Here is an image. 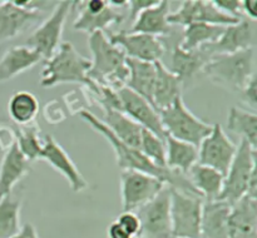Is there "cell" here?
Returning a JSON list of instances; mask_svg holds the SVG:
<instances>
[{"label": "cell", "mask_w": 257, "mask_h": 238, "mask_svg": "<svg viewBox=\"0 0 257 238\" xmlns=\"http://www.w3.org/2000/svg\"><path fill=\"white\" fill-rule=\"evenodd\" d=\"M78 115H79L92 129H94L95 132L99 133V134L109 143L112 149L114 150L117 165L122 170H137V172L146 173V174L155 175V177L162 179L168 187L176 188V189L190 193V194L200 195L196 192L195 188L192 187V184H191L190 180H188V178L186 177V175L172 172V170H170L168 168H160L157 167V165L153 164L151 160L147 159V157H146L140 149H136V148L130 147V145L120 142V140L118 139V138L115 137L104 124H103L102 120H100L99 118L95 117V115L93 114V113H90L89 110H80V112L78 113Z\"/></svg>", "instance_id": "1"}, {"label": "cell", "mask_w": 257, "mask_h": 238, "mask_svg": "<svg viewBox=\"0 0 257 238\" xmlns=\"http://www.w3.org/2000/svg\"><path fill=\"white\" fill-rule=\"evenodd\" d=\"M92 67L89 58L80 54L70 42H62L57 52L45 62L40 73V85L53 88L65 83H78L87 87L90 94L98 93V84L88 78Z\"/></svg>", "instance_id": "2"}, {"label": "cell", "mask_w": 257, "mask_h": 238, "mask_svg": "<svg viewBox=\"0 0 257 238\" xmlns=\"http://www.w3.org/2000/svg\"><path fill=\"white\" fill-rule=\"evenodd\" d=\"M88 45L92 53V67L88 78L92 82L108 85L114 89L125 87L128 80V67L124 52L109 42L105 33L94 32L88 37Z\"/></svg>", "instance_id": "3"}, {"label": "cell", "mask_w": 257, "mask_h": 238, "mask_svg": "<svg viewBox=\"0 0 257 238\" xmlns=\"http://www.w3.org/2000/svg\"><path fill=\"white\" fill-rule=\"evenodd\" d=\"M206 77L218 87L241 92L255 73V49L212 55L203 67Z\"/></svg>", "instance_id": "4"}, {"label": "cell", "mask_w": 257, "mask_h": 238, "mask_svg": "<svg viewBox=\"0 0 257 238\" xmlns=\"http://www.w3.org/2000/svg\"><path fill=\"white\" fill-rule=\"evenodd\" d=\"M161 123L166 134L175 139L198 145L212 130V124L203 122L193 114L183 102V98H178L172 105L160 110Z\"/></svg>", "instance_id": "5"}, {"label": "cell", "mask_w": 257, "mask_h": 238, "mask_svg": "<svg viewBox=\"0 0 257 238\" xmlns=\"http://www.w3.org/2000/svg\"><path fill=\"white\" fill-rule=\"evenodd\" d=\"M172 238H201L203 198L170 187Z\"/></svg>", "instance_id": "6"}, {"label": "cell", "mask_w": 257, "mask_h": 238, "mask_svg": "<svg viewBox=\"0 0 257 238\" xmlns=\"http://www.w3.org/2000/svg\"><path fill=\"white\" fill-rule=\"evenodd\" d=\"M256 152L246 140L240 139L235 157L223 179L222 192L218 200H226L232 205L245 197L251 173L257 168Z\"/></svg>", "instance_id": "7"}, {"label": "cell", "mask_w": 257, "mask_h": 238, "mask_svg": "<svg viewBox=\"0 0 257 238\" xmlns=\"http://www.w3.org/2000/svg\"><path fill=\"white\" fill-rule=\"evenodd\" d=\"M166 183L155 175L137 170L120 172V198L123 212H135L138 208L152 200Z\"/></svg>", "instance_id": "8"}, {"label": "cell", "mask_w": 257, "mask_h": 238, "mask_svg": "<svg viewBox=\"0 0 257 238\" xmlns=\"http://www.w3.org/2000/svg\"><path fill=\"white\" fill-rule=\"evenodd\" d=\"M72 4L73 2L67 0L57 3L49 18L28 38L25 45L39 53L43 59H50L62 44L63 30Z\"/></svg>", "instance_id": "9"}, {"label": "cell", "mask_w": 257, "mask_h": 238, "mask_svg": "<svg viewBox=\"0 0 257 238\" xmlns=\"http://www.w3.org/2000/svg\"><path fill=\"white\" fill-rule=\"evenodd\" d=\"M171 192L166 185L152 200L135 210L141 220L140 238H172Z\"/></svg>", "instance_id": "10"}, {"label": "cell", "mask_w": 257, "mask_h": 238, "mask_svg": "<svg viewBox=\"0 0 257 238\" xmlns=\"http://www.w3.org/2000/svg\"><path fill=\"white\" fill-rule=\"evenodd\" d=\"M237 145L228 138L221 124H212L210 134L198 145V164L213 168L221 174L226 175Z\"/></svg>", "instance_id": "11"}, {"label": "cell", "mask_w": 257, "mask_h": 238, "mask_svg": "<svg viewBox=\"0 0 257 238\" xmlns=\"http://www.w3.org/2000/svg\"><path fill=\"white\" fill-rule=\"evenodd\" d=\"M240 20L218 10L211 0H186L182 2L177 12L170 13L168 15L170 25H181V27H187L192 23L230 27L237 24Z\"/></svg>", "instance_id": "12"}, {"label": "cell", "mask_w": 257, "mask_h": 238, "mask_svg": "<svg viewBox=\"0 0 257 238\" xmlns=\"http://www.w3.org/2000/svg\"><path fill=\"white\" fill-rule=\"evenodd\" d=\"M108 39L113 45L119 47L130 59L157 63L161 62L166 53L163 43L158 38L151 35L119 32L109 34Z\"/></svg>", "instance_id": "13"}, {"label": "cell", "mask_w": 257, "mask_h": 238, "mask_svg": "<svg viewBox=\"0 0 257 238\" xmlns=\"http://www.w3.org/2000/svg\"><path fill=\"white\" fill-rule=\"evenodd\" d=\"M117 93L120 100L122 112L125 115L135 120L143 129L150 130L161 139H166L167 134L162 127L160 114L148 100H146L145 98L138 95L137 93L127 87L119 88L117 89Z\"/></svg>", "instance_id": "14"}, {"label": "cell", "mask_w": 257, "mask_h": 238, "mask_svg": "<svg viewBox=\"0 0 257 238\" xmlns=\"http://www.w3.org/2000/svg\"><path fill=\"white\" fill-rule=\"evenodd\" d=\"M39 159L45 160L50 167L58 170L68 180L73 192H83L89 185L69 154L52 137V134H47L44 137V144H43Z\"/></svg>", "instance_id": "15"}, {"label": "cell", "mask_w": 257, "mask_h": 238, "mask_svg": "<svg viewBox=\"0 0 257 238\" xmlns=\"http://www.w3.org/2000/svg\"><path fill=\"white\" fill-rule=\"evenodd\" d=\"M255 45V30L250 20L241 19L237 24L225 28L220 39L212 44L201 48L203 53L212 57L218 54H232L241 50L250 49Z\"/></svg>", "instance_id": "16"}, {"label": "cell", "mask_w": 257, "mask_h": 238, "mask_svg": "<svg viewBox=\"0 0 257 238\" xmlns=\"http://www.w3.org/2000/svg\"><path fill=\"white\" fill-rule=\"evenodd\" d=\"M228 237L257 238V199L245 195L231 205Z\"/></svg>", "instance_id": "17"}, {"label": "cell", "mask_w": 257, "mask_h": 238, "mask_svg": "<svg viewBox=\"0 0 257 238\" xmlns=\"http://www.w3.org/2000/svg\"><path fill=\"white\" fill-rule=\"evenodd\" d=\"M171 3L168 0H160L158 4L143 10L128 30L130 33L151 35V37H165L171 32V25L168 23Z\"/></svg>", "instance_id": "18"}, {"label": "cell", "mask_w": 257, "mask_h": 238, "mask_svg": "<svg viewBox=\"0 0 257 238\" xmlns=\"http://www.w3.org/2000/svg\"><path fill=\"white\" fill-rule=\"evenodd\" d=\"M231 204L226 200H205L201 217V238L228 237Z\"/></svg>", "instance_id": "19"}, {"label": "cell", "mask_w": 257, "mask_h": 238, "mask_svg": "<svg viewBox=\"0 0 257 238\" xmlns=\"http://www.w3.org/2000/svg\"><path fill=\"white\" fill-rule=\"evenodd\" d=\"M29 160L24 157L17 143L5 153L0 164V199L12 194L15 185L29 173Z\"/></svg>", "instance_id": "20"}, {"label": "cell", "mask_w": 257, "mask_h": 238, "mask_svg": "<svg viewBox=\"0 0 257 238\" xmlns=\"http://www.w3.org/2000/svg\"><path fill=\"white\" fill-rule=\"evenodd\" d=\"M155 64L156 82L153 88L152 105L157 112H160L172 105L176 99L182 97V82L162 62H157Z\"/></svg>", "instance_id": "21"}, {"label": "cell", "mask_w": 257, "mask_h": 238, "mask_svg": "<svg viewBox=\"0 0 257 238\" xmlns=\"http://www.w3.org/2000/svg\"><path fill=\"white\" fill-rule=\"evenodd\" d=\"M38 10H28L13 4L12 0L0 3V42L18 37L30 23L39 19Z\"/></svg>", "instance_id": "22"}, {"label": "cell", "mask_w": 257, "mask_h": 238, "mask_svg": "<svg viewBox=\"0 0 257 238\" xmlns=\"http://www.w3.org/2000/svg\"><path fill=\"white\" fill-rule=\"evenodd\" d=\"M39 53L27 45L13 47L0 58V82H8L27 72L42 60Z\"/></svg>", "instance_id": "23"}, {"label": "cell", "mask_w": 257, "mask_h": 238, "mask_svg": "<svg viewBox=\"0 0 257 238\" xmlns=\"http://www.w3.org/2000/svg\"><path fill=\"white\" fill-rule=\"evenodd\" d=\"M104 117L100 119L103 124L124 144L140 149L141 138H142L143 128L138 125L133 119L123 112L112 109V108H102Z\"/></svg>", "instance_id": "24"}, {"label": "cell", "mask_w": 257, "mask_h": 238, "mask_svg": "<svg viewBox=\"0 0 257 238\" xmlns=\"http://www.w3.org/2000/svg\"><path fill=\"white\" fill-rule=\"evenodd\" d=\"M166 168L187 175L188 170L198 162V147L166 135Z\"/></svg>", "instance_id": "25"}, {"label": "cell", "mask_w": 257, "mask_h": 238, "mask_svg": "<svg viewBox=\"0 0 257 238\" xmlns=\"http://www.w3.org/2000/svg\"><path fill=\"white\" fill-rule=\"evenodd\" d=\"M188 180L203 200H216L220 197L225 175L213 168L196 163L187 173Z\"/></svg>", "instance_id": "26"}, {"label": "cell", "mask_w": 257, "mask_h": 238, "mask_svg": "<svg viewBox=\"0 0 257 238\" xmlns=\"http://www.w3.org/2000/svg\"><path fill=\"white\" fill-rule=\"evenodd\" d=\"M125 64L130 72L125 87L152 104L153 88H155L156 82V64L142 62V60L130 59V58L125 59Z\"/></svg>", "instance_id": "27"}, {"label": "cell", "mask_w": 257, "mask_h": 238, "mask_svg": "<svg viewBox=\"0 0 257 238\" xmlns=\"http://www.w3.org/2000/svg\"><path fill=\"white\" fill-rule=\"evenodd\" d=\"M208 59L210 57L201 49L187 52L183 50L180 45H176L173 48L172 62H171L172 69L170 70L180 78L183 85L193 79L198 73L202 72Z\"/></svg>", "instance_id": "28"}, {"label": "cell", "mask_w": 257, "mask_h": 238, "mask_svg": "<svg viewBox=\"0 0 257 238\" xmlns=\"http://www.w3.org/2000/svg\"><path fill=\"white\" fill-rule=\"evenodd\" d=\"M78 9H79V13L73 23V28L74 30L88 33L89 35L94 32L104 33V30H107L109 27L120 24L124 20V15L110 7L109 3H108V7L98 14H90L80 5H78Z\"/></svg>", "instance_id": "29"}, {"label": "cell", "mask_w": 257, "mask_h": 238, "mask_svg": "<svg viewBox=\"0 0 257 238\" xmlns=\"http://www.w3.org/2000/svg\"><path fill=\"white\" fill-rule=\"evenodd\" d=\"M225 28L220 25L206 24V23H192L185 27L182 42L178 45L187 52L201 49L205 45L212 44L220 39L225 32Z\"/></svg>", "instance_id": "30"}, {"label": "cell", "mask_w": 257, "mask_h": 238, "mask_svg": "<svg viewBox=\"0 0 257 238\" xmlns=\"http://www.w3.org/2000/svg\"><path fill=\"white\" fill-rule=\"evenodd\" d=\"M227 129L240 139L246 140L252 149L257 150V115L256 112L232 107L227 118Z\"/></svg>", "instance_id": "31"}, {"label": "cell", "mask_w": 257, "mask_h": 238, "mask_svg": "<svg viewBox=\"0 0 257 238\" xmlns=\"http://www.w3.org/2000/svg\"><path fill=\"white\" fill-rule=\"evenodd\" d=\"M39 112V100L33 93L27 90L15 92L8 103V113L15 124H32Z\"/></svg>", "instance_id": "32"}, {"label": "cell", "mask_w": 257, "mask_h": 238, "mask_svg": "<svg viewBox=\"0 0 257 238\" xmlns=\"http://www.w3.org/2000/svg\"><path fill=\"white\" fill-rule=\"evenodd\" d=\"M22 198L7 195L0 199V238H10L20 230Z\"/></svg>", "instance_id": "33"}, {"label": "cell", "mask_w": 257, "mask_h": 238, "mask_svg": "<svg viewBox=\"0 0 257 238\" xmlns=\"http://www.w3.org/2000/svg\"><path fill=\"white\" fill-rule=\"evenodd\" d=\"M40 134V128L33 123L18 127L15 133V143L28 160L39 159L44 144V137Z\"/></svg>", "instance_id": "34"}, {"label": "cell", "mask_w": 257, "mask_h": 238, "mask_svg": "<svg viewBox=\"0 0 257 238\" xmlns=\"http://www.w3.org/2000/svg\"><path fill=\"white\" fill-rule=\"evenodd\" d=\"M140 150L148 160L160 168H166V143L150 130H142Z\"/></svg>", "instance_id": "35"}, {"label": "cell", "mask_w": 257, "mask_h": 238, "mask_svg": "<svg viewBox=\"0 0 257 238\" xmlns=\"http://www.w3.org/2000/svg\"><path fill=\"white\" fill-rule=\"evenodd\" d=\"M118 223L123 227V229L132 238H140L141 234V220L135 212H122L118 215Z\"/></svg>", "instance_id": "36"}, {"label": "cell", "mask_w": 257, "mask_h": 238, "mask_svg": "<svg viewBox=\"0 0 257 238\" xmlns=\"http://www.w3.org/2000/svg\"><path fill=\"white\" fill-rule=\"evenodd\" d=\"M213 4L225 14L230 17L242 19V9H241V0H213Z\"/></svg>", "instance_id": "37"}, {"label": "cell", "mask_w": 257, "mask_h": 238, "mask_svg": "<svg viewBox=\"0 0 257 238\" xmlns=\"http://www.w3.org/2000/svg\"><path fill=\"white\" fill-rule=\"evenodd\" d=\"M44 119L50 124H58L65 119V114L57 100H52L44 107Z\"/></svg>", "instance_id": "38"}, {"label": "cell", "mask_w": 257, "mask_h": 238, "mask_svg": "<svg viewBox=\"0 0 257 238\" xmlns=\"http://www.w3.org/2000/svg\"><path fill=\"white\" fill-rule=\"evenodd\" d=\"M242 100L243 103L248 105V107L252 109V112H255L257 108V79H256V74L248 80L247 84L245 85L242 90Z\"/></svg>", "instance_id": "39"}, {"label": "cell", "mask_w": 257, "mask_h": 238, "mask_svg": "<svg viewBox=\"0 0 257 238\" xmlns=\"http://www.w3.org/2000/svg\"><path fill=\"white\" fill-rule=\"evenodd\" d=\"M160 0H128L127 7L130 8V17L128 19L131 22H135L136 18L143 12V10L148 9L151 7H155L156 4H158Z\"/></svg>", "instance_id": "40"}, {"label": "cell", "mask_w": 257, "mask_h": 238, "mask_svg": "<svg viewBox=\"0 0 257 238\" xmlns=\"http://www.w3.org/2000/svg\"><path fill=\"white\" fill-rule=\"evenodd\" d=\"M241 9L242 13L247 15V20L255 22L257 19V2L256 0H243L241 2Z\"/></svg>", "instance_id": "41"}, {"label": "cell", "mask_w": 257, "mask_h": 238, "mask_svg": "<svg viewBox=\"0 0 257 238\" xmlns=\"http://www.w3.org/2000/svg\"><path fill=\"white\" fill-rule=\"evenodd\" d=\"M107 234L108 238H132L124 229H123V227L117 222V220L110 223L109 227H108L107 229Z\"/></svg>", "instance_id": "42"}, {"label": "cell", "mask_w": 257, "mask_h": 238, "mask_svg": "<svg viewBox=\"0 0 257 238\" xmlns=\"http://www.w3.org/2000/svg\"><path fill=\"white\" fill-rule=\"evenodd\" d=\"M10 238H39V234L32 223H25L24 225H22L19 232Z\"/></svg>", "instance_id": "43"}]
</instances>
